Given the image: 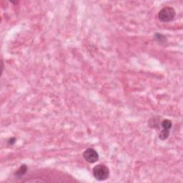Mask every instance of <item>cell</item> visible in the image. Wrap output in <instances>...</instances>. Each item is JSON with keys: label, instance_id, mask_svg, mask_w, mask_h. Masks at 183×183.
Returning a JSON list of instances; mask_svg holds the SVG:
<instances>
[{"label": "cell", "instance_id": "obj_5", "mask_svg": "<svg viewBox=\"0 0 183 183\" xmlns=\"http://www.w3.org/2000/svg\"><path fill=\"white\" fill-rule=\"evenodd\" d=\"M27 171V167L26 165H21V167L19 168V170L17 171L16 173H15V175L17 176V177H22V176L25 175L26 174Z\"/></svg>", "mask_w": 183, "mask_h": 183}, {"label": "cell", "instance_id": "obj_4", "mask_svg": "<svg viewBox=\"0 0 183 183\" xmlns=\"http://www.w3.org/2000/svg\"><path fill=\"white\" fill-rule=\"evenodd\" d=\"M162 127V129H165V130H168L170 131V129L172 128V123L171 122V120L168 119H163L160 123V125Z\"/></svg>", "mask_w": 183, "mask_h": 183}, {"label": "cell", "instance_id": "obj_2", "mask_svg": "<svg viewBox=\"0 0 183 183\" xmlns=\"http://www.w3.org/2000/svg\"><path fill=\"white\" fill-rule=\"evenodd\" d=\"M176 16L175 10L171 7H165L160 9L158 13V18L162 22H169L173 20Z\"/></svg>", "mask_w": 183, "mask_h": 183}, {"label": "cell", "instance_id": "obj_7", "mask_svg": "<svg viewBox=\"0 0 183 183\" xmlns=\"http://www.w3.org/2000/svg\"><path fill=\"white\" fill-rule=\"evenodd\" d=\"M15 141H16V139H15L14 137H12L9 140V141H8V143H9V145H13L14 143L15 142Z\"/></svg>", "mask_w": 183, "mask_h": 183}, {"label": "cell", "instance_id": "obj_1", "mask_svg": "<svg viewBox=\"0 0 183 183\" xmlns=\"http://www.w3.org/2000/svg\"><path fill=\"white\" fill-rule=\"evenodd\" d=\"M95 178L99 181H104L108 179L109 176V170L107 166L103 164H99L95 165L92 169Z\"/></svg>", "mask_w": 183, "mask_h": 183}, {"label": "cell", "instance_id": "obj_6", "mask_svg": "<svg viewBox=\"0 0 183 183\" xmlns=\"http://www.w3.org/2000/svg\"><path fill=\"white\" fill-rule=\"evenodd\" d=\"M169 135H170V131L162 129L159 133V138L162 140H165L168 138Z\"/></svg>", "mask_w": 183, "mask_h": 183}, {"label": "cell", "instance_id": "obj_3", "mask_svg": "<svg viewBox=\"0 0 183 183\" xmlns=\"http://www.w3.org/2000/svg\"><path fill=\"white\" fill-rule=\"evenodd\" d=\"M83 157L89 163H95L99 160V155L93 148H88L83 153Z\"/></svg>", "mask_w": 183, "mask_h": 183}]
</instances>
